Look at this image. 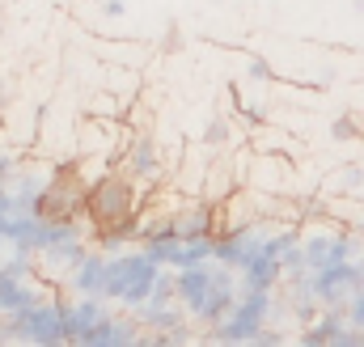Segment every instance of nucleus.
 Returning <instances> with one entry per match:
<instances>
[{
	"label": "nucleus",
	"mask_w": 364,
	"mask_h": 347,
	"mask_svg": "<svg viewBox=\"0 0 364 347\" xmlns=\"http://www.w3.org/2000/svg\"><path fill=\"white\" fill-rule=\"evenodd\" d=\"M360 136H364V127L356 123V114H352V110H343V114L331 123V140H335V144H356Z\"/></svg>",
	"instance_id": "1"
},
{
	"label": "nucleus",
	"mask_w": 364,
	"mask_h": 347,
	"mask_svg": "<svg viewBox=\"0 0 364 347\" xmlns=\"http://www.w3.org/2000/svg\"><path fill=\"white\" fill-rule=\"evenodd\" d=\"M352 13H356V17H364V0H352Z\"/></svg>",
	"instance_id": "5"
},
{
	"label": "nucleus",
	"mask_w": 364,
	"mask_h": 347,
	"mask_svg": "<svg viewBox=\"0 0 364 347\" xmlns=\"http://www.w3.org/2000/svg\"><path fill=\"white\" fill-rule=\"evenodd\" d=\"M225 140H229V123L225 119H212L203 127V144H225Z\"/></svg>",
	"instance_id": "2"
},
{
	"label": "nucleus",
	"mask_w": 364,
	"mask_h": 347,
	"mask_svg": "<svg viewBox=\"0 0 364 347\" xmlns=\"http://www.w3.org/2000/svg\"><path fill=\"white\" fill-rule=\"evenodd\" d=\"M250 77H255V81H275V68L263 55H250Z\"/></svg>",
	"instance_id": "3"
},
{
	"label": "nucleus",
	"mask_w": 364,
	"mask_h": 347,
	"mask_svg": "<svg viewBox=\"0 0 364 347\" xmlns=\"http://www.w3.org/2000/svg\"><path fill=\"white\" fill-rule=\"evenodd\" d=\"M182 47H186V43H182V34H178V30H170V38H166V55H178Z\"/></svg>",
	"instance_id": "4"
}]
</instances>
